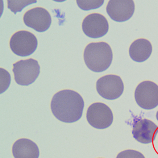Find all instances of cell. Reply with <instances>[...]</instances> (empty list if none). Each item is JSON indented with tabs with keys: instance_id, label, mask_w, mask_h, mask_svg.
I'll list each match as a JSON object with an SVG mask.
<instances>
[{
	"instance_id": "obj_1",
	"label": "cell",
	"mask_w": 158,
	"mask_h": 158,
	"mask_svg": "<svg viewBox=\"0 0 158 158\" xmlns=\"http://www.w3.org/2000/svg\"><path fill=\"white\" fill-rule=\"evenodd\" d=\"M85 102L77 92L70 89L59 91L53 96L51 103L52 112L58 120L64 123H73L83 115Z\"/></svg>"
},
{
	"instance_id": "obj_2",
	"label": "cell",
	"mask_w": 158,
	"mask_h": 158,
	"mask_svg": "<svg viewBox=\"0 0 158 158\" xmlns=\"http://www.w3.org/2000/svg\"><path fill=\"white\" fill-rule=\"evenodd\" d=\"M85 63L88 68L95 73H102L110 67L113 60V52L108 43H91L85 48Z\"/></svg>"
},
{
	"instance_id": "obj_3",
	"label": "cell",
	"mask_w": 158,
	"mask_h": 158,
	"mask_svg": "<svg viewBox=\"0 0 158 158\" xmlns=\"http://www.w3.org/2000/svg\"><path fill=\"white\" fill-rule=\"evenodd\" d=\"M15 82L22 86H28L35 82L40 73V66L36 60H21L13 64Z\"/></svg>"
},
{
	"instance_id": "obj_4",
	"label": "cell",
	"mask_w": 158,
	"mask_h": 158,
	"mask_svg": "<svg viewBox=\"0 0 158 158\" xmlns=\"http://www.w3.org/2000/svg\"><path fill=\"white\" fill-rule=\"evenodd\" d=\"M12 51L20 57H27L34 53L38 47L35 36L27 31H20L13 35L10 40Z\"/></svg>"
},
{
	"instance_id": "obj_5",
	"label": "cell",
	"mask_w": 158,
	"mask_h": 158,
	"mask_svg": "<svg viewBox=\"0 0 158 158\" xmlns=\"http://www.w3.org/2000/svg\"><path fill=\"white\" fill-rule=\"evenodd\" d=\"M89 123L97 129L110 127L113 122V114L111 109L104 103L96 102L91 104L86 114Z\"/></svg>"
},
{
	"instance_id": "obj_6",
	"label": "cell",
	"mask_w": 158,
	"mask_h": 158,
	"mask_svg": "<svg viewBox=\"0 0 158 158\" xmlns=\"http://www.w3.org/2000/svg\"><path fill=\"white\" fill-rule=\"evenodd\" d=\"M135 98L138 105L146 110H151L158 105V86L154 82L146 81L136 88Z\"/></svg>"
},
{
	"instance_id": "obj_7",
	"label": "cell",
	"mask_w": 158,
	"mask_h": 158,
	"mask_svg": "<svg viewBox=\"0 0 158 158\" xmlns=\"http://www.w3.org/2000/svg\"><path fill=\"white\" fill-rule=\"evenodd\" d=\"M124 84L121 77L108 75L97 81L96 89L100 96L105 99L113 100L121 97L124 91Z\"/></svg>"
},
{
	"instance_id": "obj_8",
	"label": "cell",
	"mask_w": 158,
	"mask_h": 158,
	"mask_svg": "<svg viewBox=\"0 0 158 158\" xmlns=\"http://www.w3.org/2000/svg\"><path fill=\"white\" fill-rule=\"evenodd\" d=\"M84 34L90 38L102 37L109 31V23L106 18L100 14H91L84 19L82 23Z\"/></svg>"
},
{
	"instance_id": "obj_9",
	"label": "cell",
	"mask_w": 158,
	"mask_h": 158,
	"mask_svg": "<svg viewBox=\"0 0 158 158\" xmlns=\"http://www.w3.org/2000/svg\"><path fill=\"white\" fill-rule=\"evenodd\" d=\"M23 21L27 26L37 32L43 33L50 27L52 18L46 9L37 7L27 11L24 15Z\"/></svg>"
},
{
	"instance_id": "obj_10",
	"label": "cell",
	"mask_w": 158,
	"mask_h": 158,
	"mask_svg": "<svg viewBox=\"0 0 158 158\" xmlns=\"http://www.w3.org/2000/svg\"><path fill=\"white\" fill-rule=\"evenodd\" d=\"M135 10V3L132 0H110L106 7V11L111 19L119 23L129 20Z\"/></svg>"
},
{
	"instance_id": "obj_11",
	"label": "cell",
	"mask_w": 158,
	"mask_h": 158,
	"mask_svg": "<svg viewBox=\"0 0 158 158\" xmlns=\"http://www.w3.org/2000/svg\"><path fill=\"white\" fill-rule=\"evenodd\" d=\"M158 133V126L146 119H136L133 124L132 134L134 138L142 144H149L155 140Z\"/></svg>"
},
{
	"instance_id": "obj_12",
	"label": "cell",
	"mask_w": 158,
	"mask_h": 158,
	"mask_svg": "<svg viewBox=\"0 0 158 158\" xmlns=\"http://www.w3.org/2000/svg\"><path fill=\"white\" fill-rule=\"evenodd\" d=\"M15 158H39L40 150L35 142L28 139L23 138L15 141L13 146Z\"/></svg>"
},
{
	"instance_id": "obj_13",
	"label": "cell",
	"mask_w": 158,
	"mask_h": 158,
	"mask_svg": "<svg viewBox=\"0 0 158 158\" xmlns=\"http://www.w3.org/2000/svg\"><path fill=\"white\" fill-rule=\"evenodd\" d=\"M152 50V46L148 40L140 39L131 44L129 48V55L134 61L143 62L150 57Z\"/></svg>"
},
{
	"instance_id": "obj_14",
	"label": "cell",
	"mask_w": 158,
	"mask_h": 158,
	"mask_svg": "<svg viewBox=\"0 0 158 158\" xmlns=\"http://www.w3.org/2000/svg\"><path fill=\"white\" fill-rule=\"evenodd\" d=\"M36 2L37 1L33 0H8V8L16 15L17 13L22 12L27 6Z\"/></svg>"
},
{
	"instance_id": "obj_15",
	"label": "cell",
	"mask_w": 158,
	"mask_h": 158,
	"mask_svg": "<svg viewBox=\"0 0 158 158\" xmlns=\"http://www.w3.org/2000/svg\"><path fill=\"white\" fill-rule=\"evenodd\" d=\"M104 1L98 0H77V3L78 7L84 11H89L90 10L98 9L103 5Z\"/></svg>"
},
{
	"instance_id": "obj_16",
	"label": "cell",
	"mask_w": 158,
	"mask_h": 158,
	"mask_svg": "<svg viewBox=\"0 0 158 158\" xmlns=\"http://www.w3.org/2000/svg\"><path fill=\"white\" fill-rule=\"evenodd\" d=\"M1 94L5 92L10 84V75L5 69L1 68Z\"/></svg>"
},
{
	"instance_id": "obj_17",
	"label": "cell",
	"mask_w": 158,
	"mask_h": 158,
	"mask_svg": "<svg viewBox=\"0 0 158 158\" xmlns=\"http://www.w3.org/2000/svg\"><path fill=\"white\" fill-rule=\"evenodd\" d=\"M116 158H145V157L139 152L134 150H126L120 152Z\"/></svg>"
},
{
	"instance_id": "obj_18",
	"label": "cell",
	"mask_w": 158,
	"mask_h": 158,
	"mask_svg": "<svg viewBox=\"0 0 158 158\" xmlns=\"http://www.w3.org/2000/svg\"><path fill=\"white\" fill-rule=\"evenodd\" d=\"M156 118H157V120L158 121V111H157V113H156Z\"/></svg>"
}]
</instances>
